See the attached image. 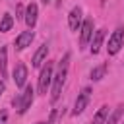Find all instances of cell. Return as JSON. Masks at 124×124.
<instances>
[{"label":"cell","instance_id":"15","mask_svg":"<svg viewBox=\"0 0 124 124\" xmlns=\"http://www.w3.org/2000/svg\"><path fill=\"white\" fill-rule=\"evenodd\" d=\"M105 74H107V64H99L97 68L91 70V79L93 81H99V79L105 78Z\"/></svg>","mask_w":124,"mask_h":124},{"label":"cell","instance_id":"9","mask_svg":"<svg viewBox=\"0 0 124 124\" xmlns=\"http://www.w3.org/2000/svg\"><path fill=\"white\" fill-rule=\"evenodd\" d=\"M25 81H27V66L17 64L16 70H14V83L17 87H25Z\"/></svg>","mask_w":124,"mask_h":124},{"label":"cell","instance_id":"11","mask_svg":"<svg viewBox=\"0 0 124 124\" xmlns=\"http://www.w3.org/2000/svg\"><path fill=\"white\" fill-rule=\"evenodd\" d=\"M103 41H105V29H99L93 33L91 37V54H97L103 46Z\"/></svg>","mask_w":124,"mask_h":124},{"label":"cell","instance_id":"18","mask_svg":"<svg viewBox=\"0 0 124 124\" xmlns=\"http://www.w3.org/2000/svg\"><path fill=\"white\" fill-rule=\"evenodd\" d=\"M6 120H8V112L0 110V124H6Z\"/></svg>","mask_w":124,"mask_h":124},{"label":"cell","instance_id":"4","mask_svg":"<svg viewBox=\"0 0 124 124\" xmlns=\"http://www.w3.org/2000/svg\"><path fill=\"white\" fill-rule=\"evenodd\" d=\"M50 81H52V62H46L43 66L41 74H39V85H37L39 87V93H46Z\"/></svg>","mask_w":124,"mask_h":124},{"label":"cell","instance_id":"13","mask_svg":"<svg viewBox=\"0 0 124 124\" xmlns=\"http://www.w3.org/2000/svg\"><path fill=\"white\" fill-rule=\"evenodd\" d=\"M0 76H2V79L8 76V50H6V46H0Z\"/></svg>","mask_w":124,"mask_h":124},{"label":"cell","instance_id":"2","mask_svg":"<svg viewBox=\"0 0 124 124\" xmlns=\"http://www.w3.org/2000/svg\"><path fill=\"white\" fill-rule=\"evenodd\" d=\"M33 97H35L33 85H25L23 91H21V93L16 97V101H14V105H16V108H17L19 114H25V112H27V108L33 105Z\"/></svg>","mask_w":124,"mask_h":124},{"label":"cell","instance_id":"17","mask_svg":"<svg viewBox=\"0 0 124 124\" xmlns=\"http://www.w3.org/2000/svg\"><path fill=\"white\" fill-rule=\"evenodd\" d=\"M120 116H122V107H116V108L112 110V114L107 118V124H118Z\"/></svg>","mask_w":124,"mask_h":124},{"label":"cell","instance_id":"16","mask_svg":"<svg viewBox=\"0 0 124 124\" xmlns=\"http://www.w3.org/2000/svg\"><path fill=\"white\" fill-rule=\"evenodd\" d=\"M12 25H14V17H12L10 14H4V16H2V19H0V31H2V33H6V31H10V29H12Z\"/></svg>","mask_w":124,"mask_h":124},{"label":"cell","instance_id":"22","mask_svg":"<svg viewBox=\"0 0 124 124\" xmlns=\"http://www.w3.org/2000/svg\"><path fill=\"white\" fill-rule=\"evenodd\" d=\"M37 124H45V122H37Z\"/></svg>","mask_w":124,"mask_h":124},{"label":"cell","instance_id":"1","mask_svg":"<svg viewBox=\"0 0 124 124\" xmlns=\"http://www.w3.org/2000/svg\"><path fill=\"white\" fill-rule=\"evenodd\" d=\"M68 62H70V54H64V58L60 60V64H58V72H56V76H52V91H50V101L54 103V101H58V97H60V93H62V85H64V81H66V76H68Z\"/></svg>","mask_w":124,"mask_h":124},{"label":"cell","instance_id":"8","mask_svg":"<svg viewBox=\"0 0 124 124\" xmlns=\"http://www.w3.org/2000/svg\"><path fill=\"white\" fill-rule=\"evenodd\" d=\"M33 37H35V33H33V31H23V33H19V35L16 37V41H14L16 48H17V50H23L25 46H29V45H31Z\"/></svg>","mask_w":124,"mask_h":124},{"label":"cell","instance_id":"12","mask_svg":"<svg viewBox=\"0 0 124 124\" xmlns=\"http://www.w3.org/2000/svg\"><path fill=\"white\" fill-rule=\"evenodd\" d=\"M46 54H48V46L46 45H41L39 46V50L33 54V60H31V66L33 68H39L43 62H45V58H46Z\"/></svg>","mask_w":124,"mask_h":124},{"label":"cell","instance_id":"14","mask_svg":"<svg viewBox=\"0 0 124 124\" xmlns=\"http://www.w3.org/2000/svg\"><path fill=\"white\" fill-rule=\"evenodd\" d=\"M107 118H108V107L105 105V107H101V108L97 110V114L93 116V122H91V124H105Z\"/></svg>","mask_w":124,"mask_h":124},{"label":"cell","instance_id":"10","mask_svg":"<svg viewBox=\"0 0 124 124\" xmlns=\"http://www.w3.org/2000/svg\"><path fill=\"white\" fill-rule=\"evenodd\" d=\"M37 12H39V8H37V4H29L27 8H25V16H23V19H25V23L33 29L35 27V23H37Z\"/></svg>","mask_w":124,"mask_h":124},{"label":"cell","instance_id":"5","mask_svg":"<svg viewBox=\"0 0 124 124\" xmlns=\"http://www.w3.org/2000/svg\"><path fill=\"white\" fill-rule=\"evenodd\" d=\"M89 97H91V89H89V87H83L81 93H78V99H76V103H74L72 114H81V112L85 110L87 103H89Z\"/></svg>","mask_w":124,"mask_h":124},{"label":"cell","instance_id":"19","mask_svg":"<svg viewBox=\"0 0 124 124\" xmlns=\"http://www.w3.org/2000/svg\"><path fill=\"white\" fill-rule=\"evenodd\" d=\"M4 89H6V83H4V79H2V78H0V95H2V93H4Z\"/></svg>","mask_w":124,"mask_h":124},{"label":"cell","instance_id":"20","mask_svg":"<svg viewBox=\"0 0 124 124\" xmlns=\"http://www.w3.org/2000/svg\"><path fill=\"white\" fill-rule=\"evenodd\" d=\"M17 17H23V8L17 6Z\"/></svg>","mask_w":124,"mask_h":124},{"label":"cell","instance_id":"7","mask_svg":"<svg viewBox=\"0 0 124 124\" xmlns=\"http://www.w3.org/2000/svg\"><path fill=\"white\" fill-rule=\"evenodd\" d=\"M68 25L72 31H79V27H81V8L79 6L72 8V12L68 16Z\"/></svg>","mask_w":124,"mask_h":124},{"label":"cell","instance_id":"3","mask_svg":"<svg viewBox=\"0 0 124 124\" xmlns=\"http://www.w3.org/2000/svg\"><path fill=\"white\" fill-rule=\"evenodd\" d=\"M122 43H124V29H122V27H118V29H114V31H112V35L108 37L107 52H108V54H116V52L120 50Z\"/></svg>","mask_w":124,"mask_h":124},{"label":"cell","instance_id":"21","mask_svg":"<svg viewBox=\"0 0 124 124\" xmlns=\"http://www.w3.org/2000/svg\"><path fill=\"white\" fill-rule=\"evenodd\" d=\"M48 2H50V0H43V4H48Z\"/></svg>","mask_w":124,"mask_h":124},{"label":"cell","instance_id":"6","mask_svg":"<svg viewBox=\"0 0 124 124\" xmlns=\"http://www.w3.org/2000/svg\"><path fill=\"white\" fill-rule=\"evenodd\" d=\"M93 37V19H85L79 27V45L85 46Z\"/></svg>","mask_w":124,"mask_h":124}]
</instances>
